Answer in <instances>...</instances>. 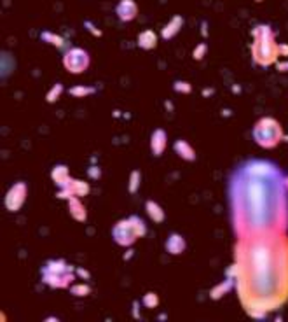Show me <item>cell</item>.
I'll use <instances>...</instances> for the list:
<instances>
[{"mask_svg":"<svg viewBox=\"0 0 288 322\" xmlns=\"http://www.w3.org/2000/svg\"><path fill=\"white\" fill-rule=\"evenodd\" d=\"M245 194H247L245 198H247L248 215H250L251 224L255 226V224H259V222L266 217V214H268V189L262 184V180L251 177V179L248 180Z\"/></svg>","mask_w":288,"mask_h":322,"instance_id":"obj_1","label":"cell"},{"mask_svg":"<svg viewBox=\"0 0 288 322\" xmlns=\"http://www.w3.org/2000/svg\"><path fill=\"white\" fill-rule=\"evenodd\" d=\"M255 37L253 44V58L260 65H269L276 60L278 56V47H276L274 41H272V32L269 26L259 25L257 28L251 32Z\"/></svg>","mask_w":288,"mask_h":322,"instance_id":"obj_2","label":"cell"},{"mask_svg":"<svg viewBox=\"0 0 288 322\" xmlns=\"http://www.w3.org/2000/svg\"><path fill=\"white\" fill-rule=\"evenodd\" d=\"M145 235V226L140 217L133 215V217L126 219V221H121L119 224H115L112 231V236L119 245H131L134 243V240L138 236Z\"/></svg>","mask_w":288,"mask_h":322,"instance_id":"obj_3","label":"cell"},{"mask_svg":"<svg viewBox=\"0 0 288 322\" xmlns=\"http://www.w3.org/2000/svg\"><path fill=\"white\" fill-rule=\"evenodd\" d=\"M253 137L257 144H260L262 147H272L280 142L281 128L274 119H262L255 126Z\"/></svg>","mask_w":288,"mask_h":322,"instance_id":"obj_4","label":"cell"},{"mask_svg":"<svg viewBox=\"0 0 288 322\" xmlns=\"http://www.w3.org/2000/svg\"><path fill=\"white\" fill-rule=\"evenodd\" d=\"M63 65L70 74H80L89 67V55L80 47H72L63 56Z\"/></svg>","mask_w":288,"mask_h":322,"instance_id":"obj_5","label":"cell"},{"mask_svg":"<svg viewBox=\"0 0 288 322\" xmlns=\"http://www.w3.org/2000/svg\"><path fill=\"white\" fill-rule=\"evenodd\" d=\"M26 198V186L23 182H16L13 188L7 191V196H5V207H7L9 212H16L21 209V205L25 203Z\"/></svg>","mask_w":288,"mask_h":322,"instance_id":"obj_6","label":"cell"},{"mask_svg":"<svg viewBox=\"0 0 288 322\" xmlns=\"http://www.w3.org/2000/svg\"><path fill=\"white\" fill-rule=\"evenodd\" d=\"M115 14L121 21H131L136 18L138 5L134 4V0H119V4L115 5Z\"/></svg>","mask_w":288,"mask_h":322,"instance_id":"obj_7","label":"cell"},{"mask_svg":"<svg viewBox=\"0 0 288 322\" xmlns=\"http://www.w3.org/2000/svg\"><path fill=\"white\" fill-rule=\"evenodd\" d=\"M166 133L164 130H155L152 133V138H151V147H152V152L154 156H161L166 149Z\"/></svg>","mask_w":288,"mask_h":322,"instance_id":"obj_8","label":"cell"},{"mask_svg":"<svg viewBox=\"0 0 288 322\" xmlns=\"http://www.w3.org/2000/svg\"><path fill=\"white\" fill-rule=\"evenodd\" d=\"M185 249V240L180 236L178 233H173L168 236L166 240V251L170 252V254H182Z\"/></svg>","mask_w":288,"mask_h":322,"instance_id":"obj_9","label":"cell"},{"mask_svg":"<svg viewBox=\"0 0 288 322\" xmlns=\"http://www.w3.org/2000/svg\"><path fill=\"white\" fill-rule=\"evenodd\" d=\"M182 25H184V20H182V16H173L172 21H168L166 25H164L163 32H161L163 39H172V37H175V35L180 32V28H182Z\"/></svg>","mask_w":288,"mask_h":322,"instance_id":"obj_10","label":"cell"},{"mask_svg":"<svg viewBox=\"0 0 288 322\" xmlns=\"http://www.w3.org/2000/svg\"><path fill=\"white\" fill-rule=\"evenodd\" d=\"M53 180H55L56 184L61 186V189H65L67 186H70V175H68V168L63 167V165H58V167H55V170H53Z\"/></svg>","mask_w":288,"mask_h":322,"instance_id":"obj_11","label":"cell"},{"mask_svg":"<svg viewBox=\"0 0 288 322\" xmlns=\"http://www.w3.org/2000/svg\"><path fill=\"white\" fill-rule=\"evenodd\" d=\"M175 152L182 159H187V161H194V159H196V152H194V149L191 147V144L185 142V140H176Z\"/></svg>","mask_w":288,"mask_h":322,"instance_id":"obj_12","label":"cell"},{"mask_svg":"<svg viewBox=\"0 0 288 322\" xmlns=\"http://www.w3.org/2000/svg\"><path fill=\"white\" fill-rule=\"evenodd\" d=\"M155 44H157V35L154 30H145L138 35V46L142 49H152V47H155Z\"/></svg>","mask_w":288,"mask_h":322,"instance_id":"obj_13","label":"cell"},{"mask_svg":"<svg viewBox=\"0 0 288 322\" xmlns=\"http://www.w3.org/2000/svg\"><path fill=\"white\" fill-rule=\"evenodd\" d=\"M145 209H147V214L151 215V219L154 222H163L164 221V210L161 209V205H157L155 201H147Z\"/></svg>","mask_w":288,"mask_h":322,"instance_id":"obj_14","label":"cell"},{"mask_svg":"<svg viewBox=\"0 0 288 322\" xmlns=\"http://www.w3.org/2000/svg\"><path fill=\"white\" fill-rule=\"evenodd\" d=\"M70 212L77 221H84L86 219V209H84V205L77 198H70Z\"/></svg>","mask_w":288,"mask_h":322,"instance_id":"obj_15","label":"cell"},{"mask_svg":"<svg viewBox=\"0 0 288 322\" xmlns=\"http://www.w3.org/2000/svg\"><path fill=\"white\" fill-rule=\"evenodd\" d=\"M40 37L44 39L46 42H51V44H53V46H56V47H61L63 44H65L63 37H59V35H56V34H51V32H44Z\"/></svg>","mask_w":288,"mask_h":322,"instance_id":"obj_16","label":"cell"},{"mask_svg":"<svg viewBox=\"0 0 288 322\" xmlns=\"http://www.w3.org/2000/svg\"><path fill=\"white\" fill-rule=\"evenodd\" d=\"M157 303H159V298H157V294H154V293L145 294V298H143V305H145L147 308H154V306H157Z\"/></svg>","mask_w":288,"mask_h":322,"instance_id":"obj_17","label":"cell"},{"mask_svg":"<svg viewBox=\"0 0 288 322\" xmlns=\"http://www.w3.org/2000/svg\"><path fill=\"white\" fill-rule=\"evenodd\" d=\"M95 93V88H82V86H76V88L70 89V95L74 96H84V95H91Z\"/></svg>","mask_w":288,"mask_h":322,"instance_id":"obj_18","label":"cell"},{"mask_svg":"<svg viewBox=\"0 0 288 322\" xmlns=\"http://www.w3.org/2000/svg\"><path fill=\"white\" fill-rule=\"evenodd\" d=\"M206 49H208V47H206V44H205V42H201L199 46L194 49V60H201V58H203V56H205V53H206Z\"/></svg>","mask_w":288,"mask_h":322,"instance_id":"obj_19","label":"cell"},{"mask_svg":"<svg viewBox=\"0 0 288 322\" xmlns=\"http://www.w3.org/2000/svg\"><path fill=\"white\" fill-rule=\"evenodd\" d=\"M72 293L77 294V296H86L89 293V287L88 285H74L72 287Z\"/></svg>","mask_w":288,"mask_h":322,"instance_id":"obj_20","label":"cell"},{"mask_svg":"<svg viewBox=\"0 0 288 322\" xmlns=\"http://www.w3.org/2000/svg\"><path fill=\"white\" fill-rule=\"evenodd\" d=\"M140 180V173L138 172H133V175H131V184H130V191L131 193H136V189H138V182Z\"/></svg>","mask_w":288,"mask_h":322,"instance_id":"obj_21","label":"cell"},{"mask_svg":"<svg viewBox=\"0 0 288 322\" xmlns=\"http://www.w3.org/2000/svg\"><path fill=\"white\" fill-rule=\"evenodd\" d=\"M226 289H229V282H224V284H222V285H218V289L211 291V296H213V298H220V296H222V293H224Z\"/></svg>","mask_w":288,"mask_h":322,"instance_id":"obj_22","label":"cell"},{"mask_svg":"<svg viewBox=\"0 0 288 322\" xmlns=\"http://www.w3.org/2000/svg\"><path fill=\"white\" fill-rule=\"evenodd\" d=\"M61 89H63V88H61V84H56L55 88L51 89V93H49V95H47V98H49V102H55V100H56L55 96L58 95V93H61Z\"/></svg>","mask_w":288,"mask_h":322,"instance_id":"obj_23","label":"cell"},{"mask_svg":"<svg viewBox=\"0 0 288 322\" xmlns=\"http://www.w3.org/2000/svg\"><path fill=\"white\" fill-rule=\"evenodd\" d=\"M175 89L176 91H191V86H189V83H182V81H178V83H175Z\"/></svg>","mask_w":288,"mask_h":322,"instance_id":"obj_24","label":"cell"},{"mask_svg":"<svg viewBox=\"0 0 288 322\" xmlns=\"http://www.w3.org/2000/svg\"><path fill=\"white\" fill-rule=\"evenodd\" d=\"M257 2H262V0H257Z\"/></svg>","mask_w":288,"mask_h":322,"instance_id":"obj_25","label":"cell"}]
</instances>
